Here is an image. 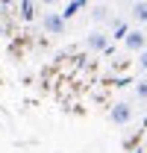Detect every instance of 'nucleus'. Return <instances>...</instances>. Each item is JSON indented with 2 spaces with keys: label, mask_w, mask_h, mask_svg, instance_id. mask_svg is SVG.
Masks as SVG:
<instances>
[{
  "label": "nucleus",
  "mask_w": 147,
  "mask_h": 153,
  "mask_svg": "<svg viewBox=\"0 0 147 153\" xmlns=\"http://www.w3.org/2000/svg\"><path fill=\"white\" fill-rule=\"evenodd\" d=\"M132 118H135V109L129 106L127 100H118V103L109 109V121L115 124V127H127Z\"/></svg>",
  "instance_id": "f257e3e1"
},
{
  "label": "nucleus",
  "mask_w": 147,
  "mask_h": 153,
  "mask_svg": "<svg viewBox=\"0 0 147 153\" xmlns=\"http://www.w3.org/2000/svg\"><path fill=\"white\" fill-rule=\"evenodd\" d=\"M124 47L132 50V53H141V50L147 47V33H144V30H138V27H135V30H127V36H124Z\"/></svg>",
  "instance_id": "f03ea898"
},
{
  "label": "nucleus",
  "mask_w": 147,
  "mask_h": 153,
  "mask_svg": "<svg viewBox=\"0 0 147 153\" xmlns=\"http://www.w3.org/2000/svg\"><path fill=\"white\" fill-rule=\"evenodd\" d=\"M85 44H88V50L103 53V50H109V33H106V30H91V33L85 36Z\"/></svg>",
  "instance_id": "7ed1b4c3"
},
{
  "label": "nucleus",
  "mask_w": 147,
  "mask_h": 153,
  "mask_svg": "<svg viewBox=\"0 0 147 153\" xmlns=\"http://www.w3.org/2000/svg\"><path fill=\"white\" fill-rule=\"evenodd\" d=\"M41 24H44V30H47L50 36H62V33H65V27H68V21L62 18L59 12H47V15L41 18Z\"/></svg>",
  "instance_id": "20e7f679"
},
{
  "label": "nucleus",
  "mask_w": 147,
  "mask_h": 153,
  "mask_svg": "<svg viewBox=\"0 0 147 153\" xmlns=\"http://www.w3.org/2000/svg\"><path fill=\"white\" fill-rule=\"evenodd\" d=\"M129 21L141 30V27H147V0H135L132 6H129Z\"/></svg>",
  "instance_id": "39448f33"
},
{
  "label": "nucleus",
  "mask_w": 147,
  "mask_h": 153,
  "mask_svg": "<svg viewBox=\"0 0 147 153\" xmlns=\"http://www.w3.org/2000/svg\"><path fill=\"white\" fill-rule=\"evenodd\" d=\"M91 18H94V24L109 21V18H112V6H109V3H97V6L91 9Z\"/></svg>",
  "instance_id": "423d86ee"
},
{
  "label": "nucleus",
  "mask_w": 147,
  "mask_h": 153,
  "mask_svg": "<svg viewBox=\"0 0 147 153\" xmlns=\"http://www.w3.org/2000/svg\"><path fill=\"white\" fill-rule=\"evenodd\" d=\"M135 97H138V100H147V76L135 82Z\"/></svg>",
  "instance_id": "0eeeda50"
},
{
  "label": "nucleus",
  "mask_w": 147,
  "mask_h": 153,
  "mask_svg": "<svg viewBox=\"0 0 147 153\" xmlns=\"http://www.w3.org/2000/svg\"><path fill=\"white\" fill-rule=\"evenodd\" d=\"M21 15L27 21H33V0H24V3H21Z\"/></svg>",
  "instance_id": "6e6552de"
},
{
  "label": "nucleus",
  "mask_w": 147,
  "mask_h": 153,
  "mask_svg": "<svg viewBox=\"0 0 147 153\" xmlns=\"http://www.w3.org/2000/svg\"><path fill=\"white\" fill-rule=\"evenodd\" d=\"M138 68H141V71L147 74V47L141 50V53H138Z\"/></svg>",
  "instance_id": "1a4fd4ad"
},
{
  "label": "nucleus",
  "mask_w": 147,
  "mask_h": 153,
  "mask_svg": "<svg viewBox=\"0 0 147 153\" xmlns=\"http://www.w3.org/2000/svg\"><path fill=\"white\" fill-rule=\"evenodd\" d=\"M41 3H44V6H56L59 0H41Z\"/></svg>",
  "instance_id": "9d476101"
},
{
  "label": "nucleus",
  "mask_w": 147,
  "mask_h": 153,
  "mask_svg": "<svg viewBox=\"0 0 147 153\" xmlns=\"http://www.w3.org/2000/svg\"><path fill=\"white\" fill-rule=\"evenodd\" d=\"M100 3H109V6H112V3H115V0H100Z\"/></svg>",
  "instance_id": "9b49d317"
}]
</instances>
